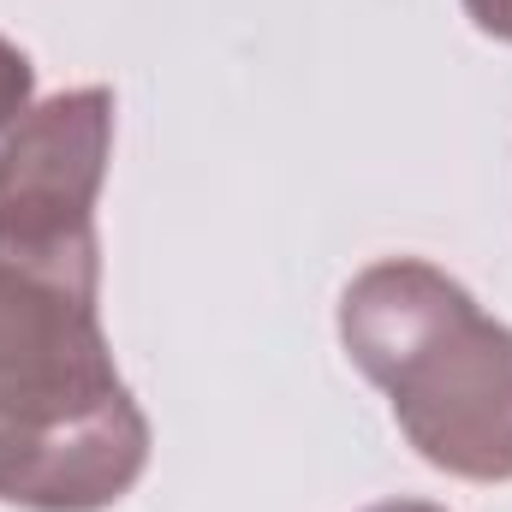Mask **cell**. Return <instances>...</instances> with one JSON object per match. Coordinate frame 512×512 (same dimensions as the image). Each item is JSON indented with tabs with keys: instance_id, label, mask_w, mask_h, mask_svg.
Here are the masks:
<instances>
[{
	"instance_id": "6da1fadb",
	"label": "cell",
	"mask_w": 512,
	"mask_h": 512,
	"mask_svg": "<svg viewBox=\"0 0 512 512\" xmlns=\"http://www.w3.org/2000/svg\"><path fill=\"white\" fill-rule=\"evenodd\" d=\"M149 471V417L102 334V274L0 256V507L108 512Z\"/></svg>"
},
{
	"instance_id": "7a4b0ae2",
	"label": "cell",
	"mask_w": 512,
	"mask_h": 512,
	"mask_svg": "<svg viewBox=\"0 0 512 512\" xmlns=\"http://www.w3.org/2000/svg\"><path fill=\"white\" fill-rule=\"evenodd\" d=\"M340 346L387 393L423 465L512 483V328L417 256L370 262L340 298Z\"/></svg>"
},
{
	"instance_id": "3957f363",
	"label": "cell",
	"mask_w": 512,
	"mask_h": 512,
	"mask_svg": "<svg viewBox=\"0 0 512 512\" xmlns=\"http://www.w3.org/2000/svg\"><path fill=\"white\" fill-rule=\"evenodd\" d=\"M114 155V90H60L0 137V256L102 274L96 203Z\"/></svg>"
},
{
	"instance_id": "277c9868",
	"label": "cell",
	"mask_w": 512,
	"mask_h": 512,
	"mask_svg": "<svg viewBox=\"0 0 512 512\" xmlns=\"http://www.w3.org/2000/svg\"><path fill=\"white\" fill-rule=\"evenodd\" d=\"M30 96H36V66H30V54L18 42L0 36V137L36 108Z\"/></svg>"
},
{
	"instance_id": "5b68a950",
	"label": "cell",
	"mask_w": 512,
	"mask_h": 512,
	"mask_svg": "<svg viewBox=\"0 0 512 512\" xmlns=\"http://www.w3.org/2000/svg\"><path fill=\"white\" fill-rule=\"evenodd\" d=\"M465 18L495 36V42H512V0H465Z\"/></svg>"
},
{
	"instance_id": "8992f818",
	"label": "cell",
	"mask_w": 512,
	"mask_h": 512,
	"mask_svg": "<svg viewBox=\"0 0 512 512\" xmlns=\"http://www.w3.org/2000/svg\"><path fill=\"white\" fill-rule=\"evenodd\" d=\"M364 512H447L435 501H382V507H364Z\"/></svg>"
}]
</instances>
